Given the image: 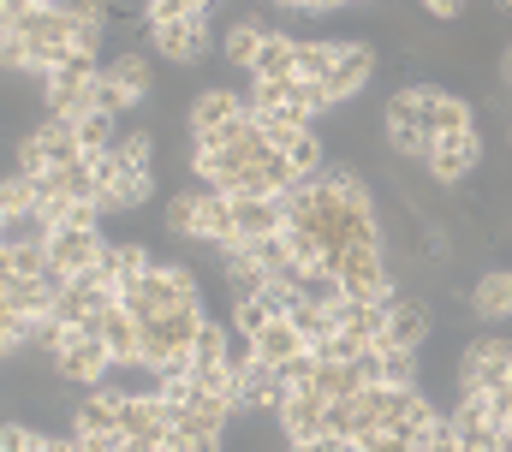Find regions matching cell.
Returning <instances> with one entry per match:
<instances>
[{"instance_id":"obj_1","label":"cell","mask_w":512,"mask_h":452,"mask_svg":"<svg viewBox=\"0 0 512 452\" xmlns=\"http://www.w3.org/2000/svg\"><path fill=\"white\" fill-rule=\"evenodd\" d=\"M191 304H203V292H197V274H191L185 262H155L143 280L126 286V310L137 316V322H155V316L191 310Z\"/></svg>"},{"instance_id":"obj_2","label":"cell","mask_w":512,"mask_h":452,"mask_svg":"<svg viewBox=\"0 0 512 452\" xmlns=\"http://www.w3.org/2000/svg\"><path fill=\"white\" fill-rule=\"evenodd\" d=\"M328 268L340 274L346 298H393V274H387L382 244H364V250H340Z\"/></svg>"},{"instance_id":"obj_3","label":"cell","mask_w":512,"mask_h":452,"mask_svg":"<svg viewBox=\"0 0 512 452\" xmlns=\"http://www.w3.org/2000/svg\"><path fill=\"white\" fill-rule=\"evenodd\" d=\"M54 375L66 381V387H102L108 375H114V351H108V339L102 334H72V345L60 351V363H54Z\"/></svg>"},{"instance_id":"obj_4","label":"cell","mask_w":512,"mask_h":452,"mask_svg":"<svg viewBox=\"0 0 512 452\" xmlns=\"http://www.w3.org/2000/svg\"><path fill=\"white\" fill-rule=\"evenodd\" d=\"M149 48H155L161 60H179V66L203 60V54H209V12H191V18L149 24Z\"/></svg>"},{"instance_id":"obj_5","label":"cell","mask_w":512,"mask_h":452,"mask_svg":"<svg viewBox=\"0 0 512 452\" xmlns=\"http://www.w3.org/2000/svg\"><path fill=\"white\" fill-rule=\"evenodd\" d=\"M477 161H483V143H477V131L435 137V143H429V155H423V167H429V179H435V185H465V179L477 173Z\"/></svg>"},{"instance_id":"obj_6","label":"cell","mask_w":512,"mask_h":452,"mask_svg":"<svg viewBox=\"0 0 512 452\" xmlns=\"http://www.w3.org/2000/svg\"><path fill=\"white\" fill-rule=\"evenodd\" d=\"M102 256H108V244H102L96 232H78V226H54V232H48V274H54V280L90 274Z\"/></svg>"},{"instance_id":"obj_7","label":"cell","mask_w":512,"mask_h":452,"mask_svg":"<svg viewBox=\"0 0 512 452\" xmlns=\"http://www.w3.org/2000/svg\"><path fill=\"white\" fill-rule=\"evenodd\" d=\"M292 185H298V167H292L280 149H268V155H256L251 167L233 179V191H227V197H286Z\"/></svg>"},{"instance_id":"obj_8","label":"cell","mask_w":512,"mask_h":452,"mask_svg":"<svg viewBox=\"0 0 512 452\" xmlns=\"http://www.w3.org/2000/svg\"><path fill=\"white\" fill-rule=\"evenodd\" d=\"M370 72H376V48H370V42H340V60H334V72H328L322 84H328L334 102H352V96L370 84Z\"/></svg>"},{"instance_id":"obj_9","label":"cell","mask_w":512,"mask_h":452,"mask_svg":"<svg viewBox=\"0 0 512 452\" xmlns=\"http://www.w3.org/2000/svg\"><path fill=\"white\" fill-rule=\"evenodd\" d=\"M280 435L298 447V441H310V435H328V399L316 393V387H304V393H292L286 405H280Z\"/></svg>"},{"instance_id":"obj_10","label":"cell","mask_w":512,"mask_h":452,"mask_svg":"<svg viewBox=\"0 0 512 452\" xmlns=\"http://www.w3.org/2000/svg\"><path fill=\"white\" fill-rule=\"evenodd\" d=\"M42 96H48V119H84V113L96 108V78H78V72H54L48 84H42Z\"/></svg>"},{"instance_id":"obj_11","label":"cell","mask_w":512,"mask_h":452,"mask_svg":"<svg viewBox=\"0 0 512 452\" xmlns=\"http://www.w3.org/2000/svg\"><path fill=\"white\" fill-rule=\"evenodd\" d=\"M126 435H137V441H167L173 435V405L155 387L126 393Z\"/></svg>"},{"instance_id":"obj_12","label":"cell","mask_w":512,"mask_h":452,"mask_svg":"<svg viewBox=\"0 0 512 452\" xmlns=\"http://www.w3.org/2000/svg\"><path fill=\"white\" fill-rule=\"evenodd\" d=\"M239 113H251V96H233V90H221V84H209L197 102H191V137L203 143L209 131H221V125H233Z\"/></svg>"},{"instance_id":"obj_13","label":"cell","mask_w":512,"mask_h":452,"mask_svg":"<svg viewBox=\"0 0 512 452\" xmlns=\"http://www.w3.org/2000/svg\"><path fill=\"white\" fill-rule=\"evenodd\" d=\"M251 351H256V363H268V369H286L292 357H304L310 345H304V328L292 322V316H274L262 334L251 339Z\"/></svg>"},{"instance_id":"obj_14","label":"cell","mask_w":512,"mask_h":452,"mask_svg":"<svg viewBox=\"0 0 512 452\" xmlns=\"http://www.w3.org/2000/svg\"><path fill=\"white\" fill-rule=\"evenodd\" d=\"M60 292H66V280H54V274H36V280H6V310H18V316H54V304H60Z\"/></svg>"},{"instance_id":"obj_15","label":"cell","mask_w":512,"mask_h":452,"mask_svg":"<svg viewBox=\"0 0 512 452\" xmlns=\"http://www.w3.org/2000/svg\"><path fill=\"white\" fill-rule=\"evenodd\" d=\"M435 328V310H429V298H393V316H387V345H423Z\"/></svg>"},{"instance_id":"obj_16","label":"cell","mask_w":512,"mask_h":452,"mask_svg":"<svg viewBox=\"0 0 512 452\" xmlns=\"http://www.w3.org/2000/svg\"><path fill=\"white\" fill-rule=\"evenodd\" d=\"M30 143H36V155H42L48 167L84 161V143H78V125H72V119H42V125L30 131Z\"/></svg>"},{"instance_id":"obj_17","label":"cell","mask_w":512,"mask_h":452,"mask_svg":"<svg viewBox=\"0 0 512 452\" xmlns=\"http://www.w3.org/2000/svg\"><path fill=\"white\" fill-rule=\"evenodd\" d=\"M233 221H239V238H268V232H286V203L280 197H233Z\"/></svg>"},{"instance_id":"obj_18","label":"cell","mask_w":512,"mask_h":452,"mask_svg":"<svg viewBox=\"0 0 512 452\" xmlns=\"http://www.w3.org/2000/svg\"><path fill=\"white\" fill-rule=\"evenodd\" d=\"M471 310H477L483 322H507L512 316V268H489V274H477V286H471Z\"/></svg>"},{"instance_id":"obj_19","label":"cell","mask_w":512,"mask_h":452,"mask_svg":"<svg viewBox=\"0 0 512 452\" xmlns=\"http://www.w3.org/2000/svg\"><path fill=\"white\" fill-rule=\"evenodd\" d=\"M36 274H48V238H6L0 280H36Z\"/></svg>"},{"instance_id":"obj_20","label":"cell","mask_w":512,"mask_h":452,"mask_svg":"<svg viewBox=\"0 0 512 452\" xmlns=\"http://www.w3.org/2000/svg\"><path fill=\"white\" fill-rule=\"evenodd\" d=\"M268 36H274V30H268V24H262L256 12H245V18H233V24H227V42H221V54H227L233 66H245V72H251Z\"/></svg>"},{"instance_id":"obj_21","label":"cell","mask_w":512,"mask_h":452,"mask_svg":"<svg viewBox=\"0 0 512 452\" xmlns=\"http://www.w3.org/2000/svg\"><path fill=\"white\" fill-rule=\"evenodd\" d=\"M423 131H429V137H453V131H471V102H459V96H447V90H429Z\"/></svg>"},{"instance_id":"obj_22","label":"cell","mask_w":512,"mask_h":452,"mask_svg":"<svg viewBox=\"0 0 512 452\" xmlns=\"http://www.w3.org/2000/svg\"><path fill=\"white\" fill-rule=\"evenodd\" d=\"M251 78H298V36H268L262 42V54H256Z\"/></svg>"},{"instance_id":"obj_23","label":"cell","mask_w":512,"mask_h":452,"mask_svg":"<svg viewBox=\"0 0 512 452\" xmlns=\"http://www.w3.org/2000/svg\"><path fill=\"white\" fill-rule=\"evenodd\" d=\"M245 250L256 256V268H262V274H286V280H298V274H304V268H298V256H292V238H286V232L251 238Z\"/></svg>"},{"instance_id":"obj_24","label":"cell","mask_w":512,"mask_h":452,"mask_svg":"<svg viewBox=\"0 0 512 452\" xmlns=\"http://www.w3.org/2000/svg\"><path fill=\"white\" fill-rule=\"evenodd\" d=\"M316 393L322 399H358V393H370V375L358 363H322L316 369Z\"/></svg>"},{"instance_id":"obj_25","label":"cell","mask_w":512,"mask_h":452,"mask_svg":"<svg viewBox=\"0 0 512 452\" xmlns=\"http://www.w3.org/2000/svg\"><path fill=\"white\" fill-rule=\"evenodd\" d=\"M376 363H382V387H417V351L411 345H376Z\"/></svg>"},{"instance_id":"obj_26","label":"cell","mask_w":512,"mask_h":452,"mask_svg":"<svg viewBox=\"0 0 512 452\" xmlns=\"http://www.w3.org/2000/svg\"><path fill=\"white\" fill-rule=\"evenodd\" d=\"M423 108H429V90H393L387 108H382V125L387 131H399V125L423 131Z\"/></svg>"},{"instance_id":"obj_27","label":"cell","mask_w":512,"mask_h":452,"mask_svg":"<svg viewBox=\"0 0 512 452\" xmlns=\"http://www.w3.org/2000/svg\"><path fill=\"white\" fill-rule=\"evenodd\" d=\"M78 143H84V155H114L120 149V137H114V113L90 108L78 119Z\"/></svg>"},{"instance_id":"obj_28","label":"cell","mask_w":512,"mask_h":452,"mask_svg":"<svg viewBox=\"0 0 512 452\" xmlns=\"http://www.w3.org/2000/svg\"><path fill=\"white\" fill-rule=\"evenodd\" d=\"M215 363H233V345H227V328L221 322H203L197 328V345H191V369H215Z\"/></svg>"},{"instance_id":"obj_29","label":"cell","mask_w":512,"mask_h":452,"mask_svg":"<svg viewBox=\"0 0 512 452\" xmlns=\"http://www.w3.org/2000/svg\"><path fill=\"white\" fill-rule=\"evenodd\" d=\"M286 161L298 167V179H322V173H328V149H322V137H316V131H298V137H292V149H286Z\"/></svg>"},{"instance_id":"obj_30","label":"cell","mask_w":512,"mask_h":452,"mask_svg":"<svg viewBox=\"0 0 512 452\" xmlns=\"http://www.w3.org/2000/svg\"><path fill=\"white\" fill-rule=\"evenodd\" d=\"M108 78H114L126 96H137V102H143V90H149V54H143V48H131V54H114Z\"/></svg>"},{"instance_id":"obj_31","label":"cell","mask_w":512,"mask_h":452,"mask_svg":"<svg viewBox=\"0 0 512 452\" xmlns=\"http://www.w3.org/2000/svg\"><path fill=\"white\" fill-rule=\"evenodd\" d=\"M108 268H114V280L120 286H131V280H143L149 268H155V256L143 250V244H108V256H102Z\"/></svg>"},{"instance_id":"obj_32","label":"cell","mask_w":512,"mask_h":452,"mask_svg":"<svg viewBox=\"0 0 512 452\" xmlns=\"http://www.w3.org/2000/svg\"><path fill=\"white\" fill-rule=\"evenodd\" d=\"M298 84L304 78H251V113H274L286 102H298Z\"/></svg>"},{"instance_id":"obj_33","label":"cell","mask_w":512,"mask_h":452,"mask_svg":"<svg viewBox=\"0 0 512 452\" xmlns=\"http://www.w3.org/2000/svg\"><path fill=\"white\" fill-rule=\"evenodd\" d=\"M197 209H203V185L197 191H179V197H167V209H161V221L173 238H191L197 232Z\"/></svg>"},{"instance_id":"obj_34","label":"cell","mask_w":512,"mask_h":452,"mask_svg":"<svg viewBox=\"0 0 512 452\" xmlns=\"http://www.w3.org/2000/svg\"><path fill=\"white\" fill-rule=\"evenodd\" d=\"M36 203H42V185H36V179L12 173V179L0 185V209H6V221H18V215H36Z\"/></svg>"},{"instance_id":"obj_35","label":"cell","mask_w":512,"mask_h":452,"mask_svg":"<svg viewBox=\"0 0 512 452\" xmlns=\"http://www.w3.org/2000/svg\"><path fill=\"white\" fill-rule=\"evenodd\" d=\"M274 316H280V310H274L268 298H239V304H233V334H239V339H256L268 322H274Z\"/></svg>"},{"instance_id":"obj_36","label":"cell","mask_w":512,"mask_h":452,"mask_svg":"<svg viewBox=\"0 0 512 452\" xmlns=\"http://www.w3.org/2000/svg\"><path fill=\"white\" fill-rule=\"evenodd\" d=\"M340 60V42H304L298 36V78H328Z\"/></svg>"},{"instance_id":"obj_37","label":"cell","mask_w":512,"mask_h":452,"mask_svg":"<svg viewBox=\"0 0 512 452\" xmlns=\"http://www.w3.org/2000/svg\"><path fill=\"white\" fill-rule=\"evenodd\" d=\"M358 452H417V441L399 435V429H370V435L358 441Z\"/></svg>"},{"instance_id":"obj_38","label":"cell","mask_w":512,"mask_h":452,"mask_svg":"<svg viewBox=\"0 0 512 452\" xmlns=\"http://www.w3.org/2000/svg\"><path fill=\"white\" fill-rule=\"evenodd\" d=\"M96 108L102 113H126V108H137V96H126V90L102 72V78H96Z\"/></svg>"},{"instance_id":"obj_39","label":"cell","mask_w":512,"mask_h":452,"mask_svg":"<svg viewBox=\"0 0 512 452\" xmlns=\"http://www.w3.org/2000/svg\"><path fill=\"white\" fill-rule=\"evenodd\" d=\"M6 452H42L48 447V435L42 429H30V423H6V441H0Z\"/></svg>"},{"instance_id":"obj_40","label":"cell","mask_w":512,"mask_h":452,"mask_svg":"<svg viewBox=\"0 0 512 452\" xmlns=\"http://www.w3.org/2000/svg\"><path fill=\"white\" fill-rule=\"evenodd\" d=\"M352 447H358V441H346V435H334V429H328V435H310V441H298L292 452H352Z\"/></svg>"},{"instance_id":"obj_41","label":"cell","mask_w":512,"mask_h":452,"mask_svg":"<svg viewBox=\"0 0 512 452\" xmlns=\"http://www.w3.org/2000/svg\"><path fill=\"white\" fill-rule=\"evenodd\" d=\"M423 12H429V18H459L465 0H423Z\"/></svg>"},{"instance_id":"obj_42","label":"cell","mask_w":512,"mask_h":452,"mask_svg":"<svg viewBox=\"0 0 512 452\" xmlns=\"http://www.w3.org/2000/svg\"><path fill=\"white\" fill-rule=\"evenodd\" d=\"M114 452H167V441H137V435H126Z\"/></svg>"},{"instance_id":"obj_43","label":"cell","mask_w":512,"mask_h":452,"mask_svg":"<svg viewBox=\"0 0 512 452\" xmlns=\"http://www.w3.org/2000/svg\"><path fill=\"white\" fill-rule=\"evenodd\" d=\"M340 6H352V0H304V12H340Z\"/></svg>"},{"instance_id":"obj_44","label":"cell","mask_w":512,"mask_h":452,"mask_svg":"<svg viewBox=\"0 0 512 452\" xmlns=\"http://www.w3.org/2000/svg\"><path fill=\"white\" fill-rule=\"evenodd\" d=\"M268 6H280V12H292V6H304V0H268Z\"/></svg>"},{"instance_id":"obj_45","label":"cell","mask_w":512,"mask_h":452,"mask_svg":"<svg viewBox=\"0 0 512 452\" xmlns=\"http://www.w3.org/2000/svg\"><path fill=\"white\" fill-rule=\"evenodd\" d=\"M501 452H512V429H501Z\"/></svg>"},{"instance_id":"obj_46","label":"cell","mask_w":512,"mask_h":452,"mask_svg":"<svg viewBox=\"0 0 512 452\" xmlns=\"http://www.w3.org/2000/svg\"><path fill=\"white\" fill-rule=\"evenodd\" d=\"M507 84H512V48H507Z\"/></svg>"},{"instance_id":"obj_47","label":"cell","mask_w":512,"mask_h":452,"mask_svg":"<svg viewBox=\"0 0 512 452\" xmlns=\"http://www.w3.org/2000/svg\"><path fill=\"white\" fill-rule=\"evenodd\" d=\"M495 6H501V12H512V0H495Z\"/></svg>"},{"instance_id":"obj_48","label":"cell","mask_w":512,"mask_h":452,"mask_svg":"<svg viewBox=\"0 0 512 452\" xmlns=\"http://www.w3.org/2000/svg\"><path fill=\"white\" fill-rule=\"evenodd\" d=\"M48 6H54V0H48Z\"/></svg>"},{"instance_id":"obj_49","label":"cell","mask_w":512,"mask_h":452,"mask_svg":"<svg viewBox=\"0 0 512 452\" xmlns=\"http://www.w3.org/2000/svg\"><path fill=\"white\" fill-rule=\"evenodd\" d=\"M507 131H512V125H507Z\"/></svg>"}]
</instances>
